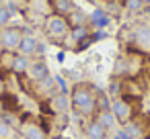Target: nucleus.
Masks as SVG:
<instances>
[{
	"label": "nucleus",
	"instance_id": "1",
	"mask_svg": "<svg viewBox=\"0 0 150 139\" xmlns=\"http://www.w3.org/2000/svg\"><path fill=\"white\" fill-rule=\"evenodd\" d=\"M70 110L80 119L97 115V88L91 82H76L70 90Z\"/></svg>",
	"mask_w": 150,
	"mask_h": 139
},
{
	"label": "nucleus",
	"instance_id": "2",
	"mask_svg": "<svg viewBox=\"0 0 150 139\" xmlns=\"http://www.w3.org/2000/svg\"><path fill=\"white\" fill-rule=\"evenodd\" d=\"M41 29H43L45 37H47L52 43L64 45V43L68 41V37H70V29H72V27H70L68 17L58 15V13H52V15H47V17L43 19Z\"/></svg>",
	"mask_w": 150,
	"mask_h": 139
},
{
	"label": "nucleus",
	"instance_id": "3",
	"mask_svg": "<svg viewBox=\"0 0 150 139\" xmlns=\"http://www.w3.org/2000/svg\"><path fill=\"white\" fill-rule=\"evenodd\" d=\"M129 51H138L142 55L150 53V25L138 23L129 31Z\"/></svg>",
	"mask_w": 150,
	"mask_h": 139
},
{
	"label": "nucleus",
	"instance_id": "4",
	"mask_svg": "<svg viewBox=\"0 0 150 139\" xmlns=\"http://www.w3.org/2000/svg\"><path fill=\"white\" fill-rule=\"evenodd\" d=\"M19 137H23V139H50V135L41 127V123L31 119L29 115H23V119L19 121Z\"/></svg>",
	"mask_w": 150,
	"mask_h": 139
},
{
	"label": "nucleus",
	"instance_id": "5",
	"mask_svg": "<svg viewBox=\"0 0 150 139\" xmlns=\"http://www.w3.org/2000/svg\"><path fill=\"white\" fill-rule=\"evenodd\" d=\"M25 35V29L23 27H15V25H8L4 29H0V49H6V51H17L19 49V43Z\"/></svg>",
	"mask_w": 150,
	"mask_h": 139
},
{
	"label": "nucleus",
	"instance_id": "6",
	"mask_svg": "<svg viewBox=\"0 0 150 139\" xmlns=\"http://www.w3.org/2000/svg\"><path fill=\"white\" fill-rule=\"evenodd\" d=\"M111 112L117 119V125H125L129 121H134L136 117V108L127 98H111Z\"/></svg>",
	"mask_w": 150,
	"mask_h": 139
},
{
	"label": "nucleus",
	"instance_id": "7",
	"mask_svg": "<svg viewBox=\"0 0 150 139\" xmlns=\"http://www.w3.org/2000/svg\"><path fill=\"white\" fill-rule=\"evenodd\" d=\"M39 47H41V43H39L37 35H35L33 31H27V29H25V35H23V39H21V43H19L17 53H19V55H25V57H29V59L41 57V55H39Z\"/></svg>",
	"mask_w": 150,
	"mask_h": 139
},
{
	"label": "nucleus",
	"instance_id": "8",
	"mask_svg": "<svg viewBox=\"0 0 150 139\" xmlns=\"http://www.w3.org/2000/svg\"><path fill=\"white\" fill-rule=\"evenodd\" d=\"M25 76H27V80H29L31 84H37V82L45 80V78L52 76V74H50V66H47V61H45L43 57H33Z\"/></svg>",
	"mask_w": 150,
	"mask_h": 139
},
{
	"label": "nucleus",
	"instance_id": "9",
	"mask_svg": "<svg viewBox=\"0 0 150 139\" xmlns=\"http://www.w3.org/2000/svg\"><path fill=\"white\" fill-rule=\"evenodd\" d=\"M47 108L52 115H68L70 110V92H56L47 98Z\"/></svg>",
	"mask_w": 150,
	"mask_h": 139
},
{
	"label": "nucleus",
	"instance_id": "10",
	"mask_svg": "<svg viewBox=\"0 0 150 139\" xmlns=\"http://www.w3.org/2000/svg\"><path fill=\"white\" fill-rule=\"evenodd\" d=\"M142 64H144V55L138 53V51H127L125 53V78H136L142 70Z\"/></svg>",
	"mask_w": 150,
	"mask_h": 139
},
{
	"label": "nucleus",
	"instance_id": "11",
	"mask_svg": "<svg viewBox=\"0 0 150 139\" xmlns=\"http://www.w3.org/2000/svg\"><path fill=\"white\" fill-rule=\"evenodd\" d=\"M84 133H86L88 139H109V131H107L95 117L88 119V123L84 125Z\"/></svg>",
	"mask_w": 150,
	"mask_h": 139
},
{
	"label": "nucleus",
	"instance_id": "12",
	"mask_svg": "<svg viewBox=\"0 0 150 139\" xmlns=\"http://www.w3.org/2000/svg\"><path fill=\"white\" fill-rule=\"evenodd\" d=\"M17 51H6L0 49V78H6L13 74V61H15Z\"/></svg>",
	"mask_w": 150,
	"mask_h": 139
},
{
	"label": "nucleus",
	"instance_id": "13",
	"mask_svg": "<svg viewBox=\"0 0 150 139\" xmlns=\"http://www.w3.org/2000/svg\"><path fill=\"white\" fill-rule=\"evenodd\" d=\"M88 35H91V27L88 25H84V27H72L68 39L76 45V49H82V41L88 39Z\"/></svg>",
	"mask_w": 150,
	"mask_h": 139
},
{
	"label": "nucleus",
	"instance_id": "14",
	"mask_svg": "<svg viewBox=\"0 0 150 139\" xmlns=\"http://www.w3.org/2000/svg\"><path fill=\"white\" fill-rule=\"evenodd\" d=\"M109 13L105 8H95L91 15H88V27H105L109 25Z\"/></svg>",
	"mask_w": 150,
	"mask_h": 139
},
{
	"label": "nucleus",
	"instance_id": "15",
	"mask_svg": "<svg viewBox=\"0 0 150 139\" xmlns=\"http://www.w3.org/2000/svg\"><path fill=\"white\" fill-rule=\"evenodd\" d=\"M95 119H97L107 131H113V129L117 127V119H115V115L111 112V108H107V110H97Z\"/></svg>",
	"mask_w": 150,
	"mask_h": 139
},
{
	"label": "nucleus",
	"instance_id": "16",
	"mask_svg": "<svg viewBox=\"0 0 150 139\" xmlns=\"http://www.w3.org/2000/svg\"><path fill=\"white\" fill-rule=\"evenodd\" d=\"M121 131H123L125 139H144V129L140 127V123H138L136 119L129 121V123H125Z\"/></svg>",
	"mask_w": 150,
	"mask_h": 139
},
{
	"label": "nucleus",
	"instance_id": "17",
	"mask_svg": "<svg viewBox=\"0 0 150 139\" xmlns=\"http://www.w3.org/2000/svg\"><path fill=\"white\" fill-rule=\"evenodd\" d=\"M0 104H2L4 112H19V98L11 92H4L0 96Z\"/></svg>",
	"mask_w": 150,
	"mask_h": 139
},
{
	"label": "nucleus",
	"instance_id": "18",
	"mask_svg": "<svg viewBox=\"0 0 150 139\" xmlns=\"http://www.w3.org/2000/svg\"><path fill=\"white\" fill-rule=\"evenodd\" d=\"M29 64L31 59L25 57V55H15V61H13V76H25L27 70H29Z\"/></svg>",
	"mask_w": 150,
	"mask_h": 139
},
{
	"label": "nucleus",
	"instance_id": "19",
	"mask_svg": "<svg viewBox=\"0 0 150 139\" xmlns=\"http://www.w3.org/2000/svg\"><path fill=\"white\" fill-rule=\"evenodd\" d=\"M68 21H70V27H84V25H88V15L76 6V8L68 15Z\"/></svg>",
	"mask_w": 150,
	"mask_h": 139
},
{
	"label": "nucleus",
	"instance_id": "20",
	"mask_svg": "<svg viewBox=\"0 0 150 139\" xmlns=\"http://www.w3.org/2000/svg\"><path fill=\"white\" fill-rule=\"evenodd\" d=\"M52 6H54V13L64 15V17H68V15H70V13L76 8L74 0H54V2H52Z\"/></svg>",
	"mask_w": 150,
	"mask_h": 139
},
{
	"label": "nucleus",
	"instance_id": "21",
	"mask_svg": "<svg viewBox=\"0 0 150 139\" xmlns=\"http://www.w3.org/2000/svg\"><path fill=\"white\" fill-rule=\"evenodd\" d=\"M125 53L113 61V78H125Z\"/></svg>",
	"mask_w": 150,
	"mask_h": 139
},
{
	"label": "nucleus",
	"instance_id": "22",
	"mask_svg": "<svg viewBox=\"0 0 150 139\" xmlns=\"http://www.w3.org/2000/svg\"><path fill=\"white\" fill-rule=\"evenodd\" d=\"M144 2L142 0H123V8L127 10V13H132V15H138V13H142L144 10Z\"/></svg>",
	"mask_w": 150,
	"mask_h": 139
},
{
	"label": "nucleus",
	"instance_id": "23",
	"mask_svg": "<svg viewBox=\"0 0 150 139\" xmlns=\"http://www.w3.org/2000/svg\"><path fill=\"white\" fill-rule=\"evenodd\" d=\"M11 19H13V10H11V6L0 4V29L8 27V25H11Z\"/></svg>",
	"mask_w": 150,
	"mask_h": 139
},
{
	"label": "nucleus",
	"instance_id": "24",
	"mask_svg": "<svg viewBox=\"0 0 150 139\" xmlns=\"http://www.w3.org/2000/svg\"><path fill=\"white\" fill-rule=\"evenodd\" d=\"M13 137H15V127L0 117V139H13Z\"/></svg>",
	"mask_w": 150,
	"mask_h": 139
},
{
	"label": "nucleus",
	"instance_id": "25",
	"mask_svg": "<svg viewBox=\"0 0 150 139\" xmlns=\"http://www.w3.org/2000/svg\"><path fill=\"white\" fill-rule=\"evenodd\" d=\"M6 2H11V4H13V8H15V10H19L23 4H27V0H6Z\"/></svg>",
	"mask_w": 150,
	"mask_h": 139
},
{
	"label": "nucleus",
	"instance_id": "26",
	"mask_svg": "<svg viewBox=\"0 0 150 139\" xmlns=\"http://www.w3.org/2000/svg\"><path fill=\"white\" fill-rule=\"evenodd\" d=\"M4 92H6V80H4V78H0V96H2Z\"/></svg>",
	"mask_w": 150,
	"mask_h": 139
},
{
	"label": "nucleus",
	"instance_id": "27",
	"mask_svg": "<svg viewBox=\"0 0 150 139\" xmlns=\"http://www.w3.org/2000/svg\"><path fill=\"white\" fill-rule=\"evenodd\" d=\"M142 2H144V4H150V0H142Z\"/></svg>",
	"mask_w": 150,
	"mask_h": 139
},
{
	"label": "nucleus",
	"instance_id": "28",
	"mask_svg": "<svg viewBox=\"0 0 150 139\" xmlns=\"http://www.w3.org/2000/svg\"><path fill=\"white\" fill-rule=\"evenodd\" d=\"M13 139H23V137H13Z\"/></svg>",
	"mask_w": 150,
	"mask_h": 139
}]
</instances>
